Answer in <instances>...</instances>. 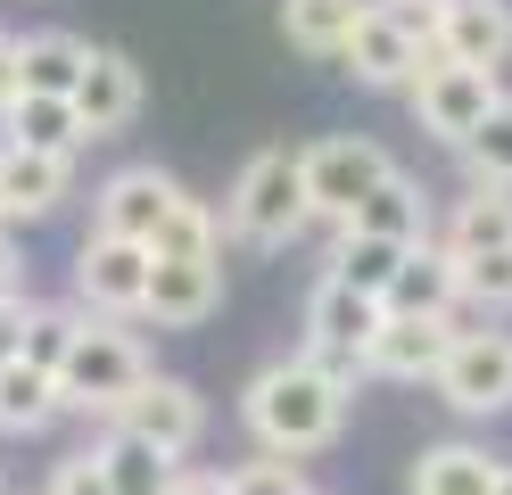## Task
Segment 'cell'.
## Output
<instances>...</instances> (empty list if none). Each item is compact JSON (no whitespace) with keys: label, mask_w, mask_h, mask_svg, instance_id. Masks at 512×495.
<instances>
[{"label":"cell","mask_w":512,"mask_h":495,"mask_svg":"<svg viewBox=\"0 0 512 495\" xmlns=\"http://www.w3.org/2000/svg\"><path fill=\"white\" fill-rule=\"evenodd\" d=\"M463 322L455 314H389L380 339L364 347V372L372 380H438V363L455 355Z\"/></svg>","instance_id":"11"},{"label":"cell","mask_w":512,"mask_h":495,"mask_svg":"<svg viewBox=\"0 0 512 495\" xmlns=\"http://www.w3.org/2000/svg\"><path fill=\"white\" fill-rule=\"evenodd\" d=\"M339 66H347V75H356L364 91H405L413 75H422V42H413V33H405L389 9H380V0H372V9H364V25L347 33Z\"/></svg>","instance_id":"13"},{"label":"cell","mask_w":512,"mask_h":495,"mask_svg":"<svg viewBox=\"0 0 512 495\" xmlns=\"http://www.w3.org/2000/svg\"><path fill=\"white\" fill-rule=\"evenodd\" d=\"M42 495H116V487H108V462H100V446L58 454V462H50V479H42Z\"/></svg>","instance_id":"31"},{"label":"cell","mask_w":512,"mask_h":495,"mask_svg":"<svg viewBox=\"0 0 512 495\" xmlns=\"http://www.w3.org/2000/svg\"><path fill=\"white\" fill-rule=\"evenodd\" d=\"M25 314H34V297L0 306V363H17V355H25Z\"/></svg>","instance_id":"36"},{"label":"cell","mask_w":512,"mask_h":495,"mask_svg":"<svg viewBox=\"0 0 512 495\" xmlns=\"http://www.w3.org/2000/svg\"><path fill=\"white\" fill-rule=\"evenodd\" d=\"M25 99V66H17V33H0V116Z\"/></svg>","instance_id":"34"},{"label":"cell","mask_w":512,"mask_h":495,"mask_svg":"<svg viewBox=\"0 0 512 495\" xmlns=\"http://www.w3.org/2000/svg\"><path fill=\"white\" fill-rule=\"evenodd\" d=\"M108 429H133V438L157 446L166 462H190V454H199V438H207V396L190 388V380H174V372H149L141 396H133Z\"/></svg>","instance_id":"10"},{"label":"cell","mask_w":512,"mask_h":495,"mask_svg":"<svg viewBox=\"0 0 512 495\" xmlns=\"http://www.w3.org/2000/svg\"><path fill=\"white\" fill-rule=\"evenodd\" d=\"M141 380H149V347H141L124 322L83 314V339H75V355H67V372H58V396H67V413L116 421V413L141 396Z\"/></svg>","instance_id":"3"},{"label":"cell","mask_w":512,"mask_h":495,"mask_svg":"<svg viewBox=\"0 0 512 495\" xmlns=\"http://www.w3.org/2000/svg\"><path fill=\"white\" fill-rule=\"evenodd\" d=\"M17 297H25V264L9 248V231H0V306H17Z\"/></svg>","instance_id":"37"},{"label":"cell","mask_w":512,"mask_h":495,"mask_svg":"<svg viewBox=\"0 0 512 495\" xmlns=\"http://www.w3.org/2000/svg\"><path fill=\"white\" fill-rule=\"evenodd\" d=\"M17 66H25V91H50V99H75L83 66H91V42L67 25H42V33H17Z\"/></svg>","instance_id":"23"},{"label":"cell","mask_w":512,"mask_h":495,"mask_svg":"<svg viewBox=\"0 0 512 495\" xmlns=\"http://www.w3.org/2000/svg\"><path fill=\"white\" fill-rule=\"evenodd\" d=\"M182 198H190V190L166 174V165H116V174L91 190V231H100V240H133V248H149L157 231L174 223Z\"/></svg>","instance_id":"8"},{"label":"cell","mask_w":512,"mask_h":495,"mask_svg":"<svg viewBox=\"0 0 512 495\" xmlns=\"http://www.w3.org/2000/svg\"><path fill=\"white\" fill-rule=\"evenodd\" d=\"M496 487H504V454L471 446V438H438L405 471V495H496Z\"/></svg>","instance_id":"16"},{"label":"cell","mask_w":512,"mask_h":495,"mask_svg":"<svg viewBox=\"0 0 512 495\" xmlns=\"http://www.w3.org/2000/svg\"><path fill=\"white\" fill-rule=\"evenodd\" d=\"M166 495H232V471H190L182 462V471L166 479Z\"/></svg>","instance_id":"35"},{"label":"cell","mask_w":512,"mask_h":495,"mask_svg":"<svg viewBox=\"0 0 512 495\" xmlns=\"http://www.w3.org/2000/svg\"><path fill=\"white\" fill-rule=\"evenodd\" d=\"M356 231L397 240V248H430V240H438V231H430V190L413 182V174H389V182L356 207Z\"/></svg>","instance_id":"18"},{"label":"cell","mask_w":512,"mask_h":495,"mask_svg":"<svg viewBox=\"0 0 512 495\" xmlns=\"http://www.w3.org/2000/svg\"><path fill=\"white\" fill-rule=\"evenodd\" d=\"M372 0H281V33H290V50L306 58H339L347 50V33L364 25Z\"/></svg>","instance_id":"25"},{"label":"cell","mask_w":512,"mask_h":495,"mask_svg":"<svg viewBox=\"0 0 512 495\" xmlns=\"http://www.w3.org/2000/svg\"><path fill=\"white\" fill-rule=\"evenodd\" d=\"M0 495H9V479H0Z\"/></svg>","instance_id":"39"},{"label":"cell","mask_w":512,"mask_h":495,"mask_svg":"<svg viewBox=\"0 0 512 495\" xmlns=\"http://www.w3.org/2000/svg\"><path fill=\"white\" fill-rule=\"evenodd\" d=\"M347 388H356V380L323 372L314 355H281V363H265V372L240 388V421H248V438L265 446V454L306 462V454L339 446V429H347Z\"/></svg>","instance_id":"1"},{"label":"cell","mask_w":512,"mask_h":495,"mask_svg":"<svg viewBox=\"0 0 512 495\" xmlns=\"http://www.w3.org/2000/svg\"><path fill=\"white\" fill-rule=\"evenodd\" d=\"M215 306H223V264H157L149 256V306H141V322L199 330Z\"/></svg>","instance_id":"17"},{"label":"cell","mask_w":512,"mask_h":495,"mask_svg":"<svg viewBox=\"0 0 512 495\" xmlns=\"http://www.w3.org/2000/svg\"><path fill=\"white\" fill-rule=\"evenodd\" d=\"M0 132H9L17 149H42V157H83V116H75V99H50V91H25L9 116H0Z\"/></svg>","instance_id":"21"},{"label":"cell","mask_w":512,"mask_h":495,"mask_svg":"<svg viewBox=\"0 0 512 495\" xmlns=\"http://www.w3.org/2000/svg\"><path fill=\"white\" fill-rule=\"evenodd\" d=\"M405 256H413V248H397V240H372V231H356V223H339V231H331V264H323V273H331V281H347V289H364V297H380V306H389V281L405 273Z\"/></svg>","instance_id":"22"},{"label":"cell","mask_w":512,"mask_h":495,"mask_svg":"<svg viewBox=\"0 0 512 495\" xmlns=\"http://www.w3.org/2000/svg\"><path fill=\"white\" fill-rule=\"evenodd\" d=\"M67 413V396H58L50 372H34V363H0V438H42V429Z\"/></svg>","instance_id":"24"},{"label":"cell","mask_w":512,"mask_h":495,"mask_svg":"<svg viewBox=\"0 0 512 495\" xmlns=\"http://www.w3.org/2000/svg\"><path fill=\"white\" fill-rule=\"evenodd\" d=\"M75 116H83L91 141H116V132L141 116V66L124 50H91L83 83H75Z\"/></svg>","instance_id":"15"},{"label":"cell","mask_w":512,"mask_h":495,"mask_svg":"<svg viewBox=\"0 0 512 495\" xmlns=\"http://www.w3.org/2000/svg\"><path fill=\"white\" fill-rule=\"evenodd\" d=\"M405 99H413V124L430 132V141H446V149H463L479 124L496 116V99H504V83L488 75V66H455L446 50H422V75L405 83Z\"/></svg>","instance_id":"4"},{"label":"cell","mask_w":512,"mask_h":495,"mask_svg":"<svg viewBox=\"0 0 512 495\" xmlns=\"http://www.w3.org/2000/svg\"><path fill=\"white\" fill-rule=\"evenodd\" d=\"M100 462H108V487H116V495H166V479L182 471V462H166L157 446H141L133 429H108V438H100Z\"/></svg>","instance_id":"27"},{"label":"cell","mask_w":512,"mask_h":495,"mask_svg":"<svg viewBox=\"0 0 512 495\" xmlns=\"http://www.w3.org/2000/svg\"><path fill=\"white\" fill-rule=\"evenodd\" d=\"M306 157V198H314V223H356V207L397 174L389 165V149L380 141H364V132H331V141H314V149H298Z\"/></svg>","instance_id":"6"},{"label":"cell","mask_w":512,"mask_h":495,"mask_svg":"<svg viewBox=\"0 0 512 495\" xmlns=\"http://www.w3.org/2000/svg\"><path fill=\"white\" fill-rule=\"evenodd\" d=\"M306 223H314V198H306V157L298 149H256L240 165V182L232 198H223V231H232L240 248H290L306 240Z\"/></svg>","instance_id":"2"},{"label":"cell","mask_w":512,"mask_h":495,"mask_svg":"<svg viewBox=\"0 0 512 495\" xmlns=\"http://www.w3.org/2000/svg\"><path fill=\"white\" fill-rule=\"evenodd\" d=\"M149 256L157 264H223V215L207 207V198H182L174 223L149 240Z\"/></svg>","instance_id":"26"},{"label":"cell","mask_w":512,"mask_h":495,"mask_svg":"<svg viewBox=\"0 0 512 495\" xmlns=\"http://www.w3.org/2000/svg\"><path fill=\"white\" fill-rule=\"evenodd\" d=\"M380 9H389V17L413 33V42H422V50L438 42V0H380Z\"/></svg>","instance_id":"33"},{"label":"cell","mask_w":512,"mask_h":495,"mask_svg":"<svg viewBox=\"0 0 512 495\" xmlns=\"http://www.w3.org/2000/svg\"><path fill=\"white\" fill-rule=\"evenodd\" d=\"M455 66H496L512 58V0H438V42Z\"/></svg>","instance_id":"14"},{"label":"cell","mask_w":512,"mask_h":495,"mask_svg":"<svg viewBox=\"0 0 512 495\" xmlns=\"http://www.w3.org/2000/svg\"><path fill=\"white\" fill-rule=\"evenodd\" d=\"M438 405L463 413V421H504L512 413V330L496 322H463L455 355L438 363Z\"/></svg>","instance_id":"5"},{"label":"cell","mask_w":512,"mask_h":495,"mask_svg":"<svg viewBox=\"0 0 512 495\" xmlns=\"http://www.w3.org/2000/svg\"><path fill=\"white\" fill-rule=\"evenodd\" d=\"M380 322H389V306L380 297H364V289H347V281H314V297H306V347L298 355H314L323 372H339V380H356L364 372V347L380 339Z\"/></svg>","instance_id":"7"},{"label":"cell","mask_w":512,"mask_h":495,"mask_svg":"<svg viewBox=\"0 0 512 495\" xmlns=\"http://www.w3.org/2000/svg\"><path fill=\"white\" fill-rule=\"evenodd\" d=\"M496 495H512V462H504V487H496Z\"/></svg>","instance_id":"38"},{"label":"cell","mask_w":512,"mask_h":495,"mask_svg":"<svg viewBox=\"0 0 512 495\" xmlns=\"http://www.w3.org/2000/svg\"><path fill=\"white\" fill-rule=\"evenodd\" d=\"M455 273H463V314H479V322L512 314V248H488V256H455Z\"/></svg>","instance_id":"28"},{"label":"cell","mask_w":512,"mask_h":495,"mask_svg":"<svg viewBox=\"0 0 512 495\" xmlns=\"http://www.w3.org/2000/svg\"><path fill=\"white\" fill-rule=\"evenodd\" d=\"M75 339H83V314L75 306H34L25 314V363H34V372H67V355H75Z\"/></svg>","instance_id":"29"},{"label":"cell","mask_w":512,"mask_h":495,"mask_svg":"<svg viewBox=\"0 0 512 495\" xmlns=\"http://www.w3.org/2000/svg\"><path fill=\"white\" fill-rule=\"evenodd\" d=\"M463 165H471V182H488V190H512V91L496 99V116L463 141Z\"/></svg>","instance_id":"30"},{"label":"cell","mask_w":512,"mask_h":495,"mask_svg":"<svg viewBox=\"0 0 512 495\" xmlns=\"http://www.w3.org/2000/svg\"><path fill=\"white\" fill-rule=\"evenodd\" d=\"M67 281H75V314H100V322H133L141 306H149V248H133V240H91L75 248V264H67Z\"/></svg>","instance_id":"9"},{"label":"cell","mask_w":512,"mask_h":495,"mask_svg":"<svg viewBox=\"0 0 512 495\" xmlns=\"http://www.w3.org/2000/svg\"><path fill=\"white\" fill-rule=\"evenodd\" d=\"M232 495H314V487H306V471H298V462L256 454V462H240V471H232Z\"/></svg>","instance_id":"32"},{"label":"cell","mask_w":512,"mask_h":495,"mask_svg":"<svg viewBox=\"0 0 512 495\" xmlns=\"http://www.w3.org/2000/svg\"><path fill=\"white\" fill-rule=\"evenodd\" d=\"M389 314H455L463 322V273H455V256L438 240L405 256V273L389 281Z\"/></svg>","instance_id":"20"},{"label":"cell","mask_w":512,"mask_h":495,"mask_svg":"<svg viewBox=\"0 0 512 495\" xmlns=\"http://www.w3.org/2000/svg\"><path fill=\"white\" fill-rule=\"evenodd\" d=\"M446 256H488V248H512V190H488L471 182L455 207H446V231H438Z\"/></svg>","instance_id":"19"},{"label":"cell","mask_w":512,"mask_h":495,"mask_svg":"<svg viewBox=\"0 0 512 495\" xmlns=\"http://www.w3.org/2000/svg\"><path fill=\"white\" fill-rule=\"evenodd\" d=\"M67 198H75V157H42V149L0 141V231L9 223H50Z\"/></svg>","instance_id":"12"}]
</instances>
